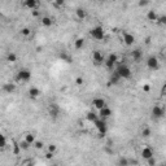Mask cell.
Listing matches in <instances>:
<instances>
[{
	"label": "cell",
	"mask_w": 166,
	"mask_h": 166,
	"mask_svg": "<svg viewBox=\"0 0 166 166\" xmlns=\"http://www.w3.org/2000/svg\"><path fill=\"white\" fill-rule=\"evenodd\" d=\"M116 72L118 73V76H120L122 79H130L132 76V72H131V69H130V66L126 64H117Z\"/></svg>",
	"instance_id": "6da1fadb"
},
{
	"label": "cell",
	"mask_w": 166,
	"mask_h": 166,
	"mask_svg": "<svg viewBox=\"0 0 166 166\" xmlns=\"http://www.w3.org/2000/svg\"><path fill=\"white\" fill-rule=\"evenodd\" d=\"M90 35L95 40H102V39H105V30L102 26H95L90 30Z\"/></svg>",
	"instance_id": "7a4b0ae2"
},
{
	"label": "cell",
	"mask_w": 166,
	"mask_h": 166,
	"mask_svg": "<svg viewBox=\"0 0 166 166\" xmlns=\"http://www.w3.org/2000/svg\"><path fill=\"white\" fill-rule=\"evenodd\" d=\"M31 79V72L29 69H19L17 72V76H16V82L18 83H25L29 82Z\"/></svg>",
	"instance_id": "3957f363"
},
{
	"label": "cell",
	"mask_w": 166,
	"mask_h": 166,
	"mask_svg": "<svg viewBox=\"0 0 166 166\" xmlns=\"http://www.w3.org/2000/svg\"><path fill=\"white\" fill-rule=\"evenodd\" d=\"M95 127L99 131V135H100V138H102L106 134V131H108V126H106V122L104 118H100V120H96L93 122Z\"/></svg>",
	"instance_id": "277c9868"
},
{
	"label": "cell",
	"mask_w": 166,
	"mask_h": 166,
	"mask_svg": "<svg viewBox=\"0 0 166 166\" xmlns=\"http://www.w3.org/2000/svg\"><path fill=\"white\" fill-rule=\"evenodd\" d=\"M104 64H105V66H106V68H108L109 70L114 69V66L118 64V56H117L116 53H109L108 57L105 58Z\"/></svg>",
	"instance_id": "5b68a950"
},
{
	"label": "cell",
	"mask_w": 166,
	"mask_h": 166,
	"mask_svg": "<svg viewBox=\"0 0 166 166\" xmlns=\"http://www.w3.org/2000/svg\"><path fill=\"white\" fill-rule=\"evenodd\" d=\"M91 58H92V62L95 65H100V64H102V62L105 61L104 55H102V52H101V51H99V49L93 51L92 55H91Z\"/></svg>",
	"instance_id": "8992f818"
},
{
	"label": "cell",
	"mask_w": 166,
	"mask_h": 166,
	"mask_svg": "<svg viewBox=\"0 0 166 166\" xmlns=\"http://www.w3.org/2000/svg\"><path fill=\"white\" fill-rule=\"evenodd\" d=\"M147 68L151 69V70H159L160 69V62H159V58L156 56H149L147 58Z\"/></svg>",
	"instance_id": "52a82bcc"
},
{
	"label": "cell",
	"mask_w": 166,
	"mask_h": 166,
	"mask_svg": "<svg viewBox=\"0 0 166 166\" xmlns=\"http://www.w3.org/2000/svg\"><path fill=\"white\" fill-rule=\"evenodd\" d=\"M151 114L153 118H156V120H160V118H162L165 116V109L162 108L161 105H155L151 110Z\"/></svg>",
	"instance_id": "ba28073f"
},
{
	"label": "cell",
	"mask_w": 166,
	"mask_h": 166,
	"mask_svg": "<svg viewBox=\"0 0 166 166\" xmlns=\"http://www.w3.org/2000/svg\"><path fill=\"white\" fill-rule=\"evenodd\" d=\"M122 40H123L126 46L130 47L135 43V37L131 33H129V31H122Z\"/></svg>",
	"instance_id": "9c48e42d"
},
{
	"label": "cell",
	"mask_w": 166,
	"mask_h": 166,
	"mask_svg": "<svg viewBox=\"0 0 166 166\" xmlns=\"http://www.w3.org/2000/svg\"><path fill=\"white\" fill-rule=\"evenodd\" d=\"M58 113H60V108H58V105L55 104V102H51V104L48 105V114H49V117L56 118V117H58Z\"/></svg>",
	"instance_id": "30bf717a"
},
{
	"label": "cell",
	"mask_w": 166,
	"mask_h": 166,
	"mask_svg": "<svg viewBox=\"0 0 166 166\" xmlns=\"http://www.w3.org/2000/svg\"><path fill=\"white\" fill-rule=\"evenodd\" d=\"M91 104H92V106L95 109L100 110V109L104 108V106H106V101L102 97H96V99H93V100L91 101Z\"/></svg>",
	"instance_id": "8fae6325"
},
{
	"label": "cell",
	"mask_w": 166,
	"mask_h": 166,
	"mask_svg": "<svg viewBox=\"0 0 166 166\" xmlns=\"http://www.w3.org/2000/svg\"><path fill=\"white\" fill-rule=\"evenodd\" d=\"M38 5H39L38 0H23V7L30 10H35L38 8Z\"/></svg>",
	"instance_id": "7c38bea8"
},
{
	"label": "cell",
	"mask_w": 166,
	"mask_h": 166,
	"mask_svg": "<svg viewBox=\"0 0 166 166\" xmlns=\"http://www.w3.org/2000/svg\"><path fill=\"white\" fill-rule=\"evenodd\" d=\"M3 91L5 93H13L16 88H17V86H16V83H10V82H8V83H4L3 84Z\"/></svg>",
	"instance_id": "4fadbf2b"
},
{
	"label": "cell",
	"mask_w": 166,
	"mask_h": 166,
	"mask_svg": "<svg viewBox=\"0 0 166 166\" xmlns=\"http://www.w3.org/2000/svg\"><path fill=\"white\" fill-rule=\"evenodd\" d=\"M145 17H147V19H148V21H151V22H157V21H159V17H160V16L157 14V12H156V10L151 9V10H148V12H147Z\"/></svg>",
	"instance_id": "5bb4252c"
},
{
	"label": "cell",
	"mask_w": 166,
	"mask_h": 166,
	"mask_svg": "<svg viewBox=\"0 0 166 166\" xmlns=\"http://www.w3.org/2000/svg\"><path fill=\"white\" fill-rule=\"evenodd\" d=\"M99 114H100V117H101V118H104V120H105V118H109L110 116H112L113 112H112V109H110L109 106L106 105V106H104L102 109L99 110Z\"/></svg>",
	"instance_id": "9a60e30c"
},
{
	"label": "cell",
	"mask_w": 166,
	"mask_h": 166,
	"mask_svg": "<svg viewBox=\"0 0 166 166\" xmlns=\"http://www.w3.org/2000/svg\"><path fill=\"white\" fill-rule=\"evenodd\" d=\"M141 157L147 161L149 159H152V157H155V155H153V151H152V148H149V147H145L143 148V151H141Z\"/></svg>",
	"instance_id": "2e32d148"
},
{
	"label": "cell",
	"mask_w": 166,
	"mask_h": 166,
	"mask_svg": "<svg viewBox=\"0 0 166 166\" xmlns=\"http://www.w3.org/2000/svg\"><path fill=\"white\" fill-rule=\"evenodd\" d=\"M40 95H42V91L38 87H30L29 88V96L31 99H38V97H40Z\"/></svg>",
	"instance_id": "e0dca14e"
},
{
	"label": "cell",
	"mask_w": 166,
	"mask_h": 166,
	"mask_svg": "<svg viewBox=\"0 0 166 166\" xmlns=\"http://www.w3.org/2000/svg\"><path fill=\"white\" fill-rule=\"evenodd\" d=\"M40 25L44 27H51L53 25V19L48 16H43V17H40Z\"/></svg>",
	"instance_id": "ac0fdd59"
},
{
	"label": "cell",
	"mask_w": 166,
	"mask_h": 166,
	"mask_svg": "<svg viewBox=\"0 0 166 166\" xmlns=\"http://www.w3.org/2000/svg\"><path fill=\"white\" fill-rule=\"evenodd\" d=\"M131 56H132V60L134 61L139 62L141 60V57H143V52H141L140 48H136V49H134L132 52H131Z\"/></svg>",
	"instance_id": "d6986e66"
},
{
	"label": "cell",
	"mask_w": 166,
	"mask_h": 166,
	"mask_svg": "<svg viewBox=\"0 0 166 166\" xmlns=\"http://www.w3.org/2000/svg\"><path fill=\"white\" fill-rule=\"evenodd\" d=\"M122 79V78L118 76V73L117 72H114L112 76H110V79H109V86H116L120 83V81Z\"/></svg>",
	"instance_id": "ffe728a7"
},
{
	"label": "cell",
	"mask_w": 166,
	"mask_h": 166,
	"mask_svg": "<svg viewBox=\"0 0 166 166\" xmlns=\"http://www.w3.org/2000/svg\"><path fill=\"white\" fill-rule=\"evenodd\" d=\"M76 16H77L78 19H82V21H83V19L87 17V10L84 9V8H82V7L77 8V9H76Z\"/></svg>",
	"instance_id": "44dd1931"
},
{
	"label": "cell",
	"mask_w": 166,
	"mask_h": 166,
	"mask_svg": "<svg viewBox=\"0 0 166 166\" xmlns=\"http://www.w3.org/2000/svg\"><path fill=\"white\" fill-rule=\"evenodd\" d=\"M60 58H61L62 61H65L66 64H72V61H73L72 56H70L68 52H64V51H62V52H60Z\"/></svg>",
	"instance_id": "7402d4cb"
},
{
	"label": "cell",
	"mask_w": 166,
	"mask_h": 166,
	"mask_svg": "<svg viewBox=\"0 0 166 166\" xmlns=\"http://www.w3.org/2000/svg\"><path fill=\"white\" fill-rule=\"evenodd\" d=\"M17 61V55L14 52H9L7 55V62H9V64H14V62Z\"/></svg>",
	"instance_id": "603a6c76"
},
{
	"label": "cell",
	"mask_w": 166,
	"mask_h": 166,
	"mask_svg": "<svg viewBox=\"0 0 166 166\" xmlns=\"http://www.w3.org/2000/svg\"><path fill=\"white\" fill-rule=\"evenodd\" d=\"M74 47H76V49H82L83 47H84V39H83V38L76 39V42H74Z\"/></svg>",
	"instance_id": "cb8c5ba5"
},
{
	"label": "cell",
	"mask_w": 166,
	"mask_h": 166,
	"mask_svg": "<svg viewBox=\"0 0 166 166\" xmlns=\"http://www.w3.org/2000/svg\"><path fill=\"white\" fill-rule=\"evenodd\" d=\"M18 144H19V147H21V149L22 151H27V149H29L30 147H31V144L29 143V141H27L26 139H23V140H19L18 141Z\"/></svg>",
	"instance_id": "d4e9b609"
},
{
	"label": "cell",
	"mask_w": 166,
	"mask_h": 166,
	"mask_svg": "<svg viewBox=\"0 0 166 166\" xmlns=\"http://www.w3.org/2000/svg\"><path fill=\"white\" fill-rule=\"evenodd\" d=\"M86 118H87V120H88L90 122H92V123H93V122L96 121V120H99L97 114L93 113V112H88V113H87V114H86Z\"/></svg>",
	"instance_id": "484cf974"
},
{
	"label": "cell",
	"mask_w": 166,
	"mask_h": 166,
	"mask_svg": "<svg viewBox=\"0 0 166 166\" xmlns=\"http://www.w3.org/2000/svg\"><path fill=\"white\" fill-rule=\"evenodd\" d=\"M19 34H21L22 37L27 38V37H30V35H31V29H30V27H22V29L19 30Z\"/></svg>",
	"instance_id": "4316f807"
},
{
	"label": "cell",
	"mask_w": 166,
	"mask_h": 166,
	"mask_svg": "<svg viewBox=\"0 0 166 166\" xmlns=\"http://www.w3.org/2000/svg\"><path fill=\"white\" fill-rule=\"evenodd\" d=\"M25 139H26L27 141H29V143H30L31 145H34L35 140H37V138H35V135H34V134L29 132V134H26V135H25Z\"/></svg>",
	"instance_id": "83f0119b"
},
{
	"label": "cell",
	"mask_w": 166,
	"mask_h": 166,
	"mask_svg": "<svg viewBox=\"0 0 166 166\" xmlns=\"http://www.w3.org/2000/svg\"><path fill=\"white\" fill-rule=\"evenodd\" d=\"M152 135V130L149 127H144L143 130H141V136L143 138H149Z\"/></svg>",
	"instance_id": "f1b7e54d"
},
{
	"label": "cell",
	"mask_w": 166,
	"mask_h": 166,
	"mask_svg": "<svg viewBox=\"0 0 166 166\" xmlns=\"http://www.w3.org/2000/svg\"><path fill=\"white\" fill-rule=\"evenodd\" d=\"M7 143H8V141H7L5 135H3V134H1V135H0V148L4 149L7 147Z\"/></svg>",
	"instance_id": "f546056e"
},
{
	"label": "cell",
	"mask_w": 166,
	"mask_h": 166,
	"mask_svg": "<svg viewBox=\"0 0 166 166\" xmlns=\"http://www.w3.org/2000/svg\"><path fill=\"white\" fill-rule=\"evenodd\" d=\"M43 147H44V141H42V140H35V143H34V148H35V149L40 151V149H43Z\"/></svg>",
	"instance_id": "4dcf8cb0"
},
{
	"label": "cell",
	"mask_w": 166,
	"mask_h": 166,
	"mask_svg": "<svg viewBox=\"0 0 166 166\" xmlns=\"http://www.w3.org/2000/svg\"><path fill=\"white\" fill-rule=\"evenodd\" d=\"M47 151H49V152H52V153H56L57 152V145L55 144V143L48 144V147H47Z\"/></svg>",
	"instance_id": "1f68e13d"
},
{
	"label": "cell",
	"mask_w": 166,
	"mask_h": 166,
	"mask_svg": "<svg viewBox=\"0 0 166 166\" xmlns=\"http://www.w3.org/2000/svg\"><path fill=\"white\" fill-rule=\"evenodd\" d=\"M118 165H120V166H127V165H130V162H129L127 159H125V157H121V159L118 160Z\"/></svg>",
	"instance_id": "d6a6232c"
},
{
	"label": "cell",
	"mask_w": 166,
	"mask_h": 166,
	"mask_svg": "<svg viewBox=\"0 0 166 166\" xmlns=\"http://www.w3.org/2000/svg\"><path fill=\"white\" fill-rule=\"evenodd\" d=\"M21 151H22V149H21V147H19V144L18 143H14L13 144V151H12V152H13V155H18Z\"/></svg>",
	"instance_id": "836d02e7"
},
{
	"label": "cell",
	"mask_w": 166,
	"mask_h": 166,
	"mask_svg": "<svg viewBox=\"0 0 166 166\" xmlns=\"http://www.w3.org/2000/svg\"><path fill=\"white\" fill-rule=\"evenodd\" d=\"M157 23H160V25H162V26H166V14H161L159 17Z\"/></svg>",
	"instance_id": "e575fe53"
},
{
	"label": "cell",
	"mask_w": 166,
	"mask_h": 166,
	"mask_svg": "<svg viewBox=\"0 0 166 166\" xmlns=\"http://www.w3.org/2000/svg\"><path fill=\"white\" fill-rule=\"evenodd\" d=\"M64 4H65V0H53V5L56 8L64 7Z\"/></svg>",
	"instance_id": "d590c367"
},
{
	"label": "cell",
	"mask_w": 166,
	"mask_h": 166,
	"mask_svg": "<svg viewBox=\"0 0 166 166\" xmlns=\"http://www.w3.org/2000/svg\"><path fill=\"white\" fill-rule=\"evenodd\" d=\"M74 83H76L77 86H83V83H84V78H83V77H77L76 81H74Z\"/></svg>",
	"instance_id": "8d00e7d4"
},
{
	"label": "cell",
	"mask_w": 166,
	"mask_h": 166,
	"mask_svg": "<svg viewBox=\"0 0 166 166\" xmlns=\"http://www.w3.org/2000/svg\"><path fill=\"white\" fill-rule=\"evenodd\" d=\"M141 90H143L145 93L151 92V84H148V83H145V84H143V87H141Z\"/></svg>",
	"instance_id": "74e56055"
},
{
	"label": "cell",
	"mask_w": 166,
	"mask_h": 166,
	"mask_svg": "<svg viewBox=\"0 0 166 166\" xmlns=\"http://www.w3.org/2000/svg\"><path fill=\"white\" fill-rule=\"evenodd\" d=\"M138 4H139V7H141V8L147 7L149 4V0H139V3H138Z\"/></svg>",
	"instance_id": "f35d334b"
},
{
	"label": "cell",
	"mask_w": 166,
	"mask_h": 166,
	"mask_svg": "<svg viewBox=\"0 0 166 166\" xmlns=\"http://www.w3.org/2000/svg\"><path fill=\"white\" fill-rule=\"evenodd\" d=\"M46 159L47 160H52L53 159V156H55V153H52V152H49V151H47V153H46Z\"/></svg>",
	"instance_id": "ab89813d"
},
{
	"label": "cell",
	"mask_w": 166,
	"mask_h": 166,
	"mask_svg": "<svg viewBox=\"0 0 166 166\" xmlns=\"http://www.w3.org/2000/svg\"><path fill=\"white\" fill-rule=\"evenodd\" d=\"M147 164H148V165H156V164H157V161H156L155 157H152V159L147 160Z\"/></svg>",
	"instance_id": "60d3db41"
},
{
	"label": "cell",
	"mask_w": 166,
	"mask_h": 166,
	"mask_svg": "<svg viewBox=\"0 0 166 166\" xmlns=\"http://www.w3.org/2000/svg\"><path fill=\"white\" fill-rule=\"evenodd\" d=\"M34 164V161H31V160H26V161H23V162H21L22 166H25V165H33Z\"/></svg>",
	"instance_id": "b9f144b4"
},
{
	"label": "cell",
	"mask_w": 166,
	"mask_h": 166,
	"mask_svg": "<svg viewBox=\"0 0 166 166\" xmlns=\"http://www.w3.org/2000/svg\"><path fill=\"white\" fill-rule=\"evenodd\" d=\"M161 95H162V96H166V83L162 86V90H161Z\"/></svg>",
	"instance_id": "7bdbcfd3"
},
{
	"label": "cell",
	"mask_w": 166,
	"mask_h": 166,
	"mask_svg": "<svg viewBox=\"0 0 166 166\" xmlns=\"http://www.w3.org/2000/svg\"><path fill=\"white\" fill-rule=\"evenodd\" d=\"M33 16H34V17H38V16H39V12H37V10H33Z\"/></svg>",
	"instance_id": "ee69618b"
},
{
	"label": "cell",
	"mask_w": 166,
	"mask_h": 166,
	"mask_svg": "<svg viewBox=\"0 0 166 166\" xmlns=\"http://www.w3.org/2000/svg\"><path fill=\"white\" fill-rule=\"evenodd\" d=\"M145 44H151V38H147V39H145Z\"/></svg>",
	"instance_id": "f6af8a7d"
},
{
	"label": "cell",
	"mask_w": 166,
	"mask_h": 166,
	"mask_svg": "<svg viewBox=\"0 0 166 166\" xmlns=\"http://www.w3.org/2000/svg\"><path fill=\"white\" fill-rule=\"evenodd\" d=\"M162 56L166 58V48H165V49H162Z\"/></svg>",
	"instance_id": "bcb514c9"
},
{
	"label": "cell",
	"mask_w": 166,
	"mask_h": 166,
	"mask_svg": "<svg viewBox=\"0 0 166 166\" xmlns=\"http://www.w3.org/2000/svg\"><path fill=\"white\" fill-rule=\"evenodd\" d=\"M97 1H101L102 3V1H106V0H97Z\"/></svg>",
	"instance_id": "7dc6e473"
},
{
	"label": "cell",
	"mask_w": 166,
	"mask_h": 166,
	"mask_svg": "<svg viewBox=\"0 0 166 166\" xmlns=\"http://www.w3.org/2000/svg\"><path fill=\"white\" fill-rule=\"evenodd\" d=\"M112 1H117V0H112Z\"/></svg>",
	"instance_id": "c3c4849f"
}]
</instances>
